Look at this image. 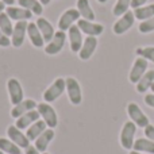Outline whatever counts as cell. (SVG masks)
Wrapping results in <instances>:
<instances>
[{"instance_id": "obj_27", "label": "cell", "mask_w": 154, "mask_h": 154, "mask_svg": "<svg viewBox=\"0 0 154 154\" xmlns=\"http://www.w3.org/2000/svg\"><path fill=\"white\" fill-rule=\"evenodd\" d=\"M133 149L135 150V152L154 154V142L147 138H139L134 142Z\"/></svg>"}, {"instance_id": "obj_43", "label": "cell", "mask_w": 154, "mask_h": 154, "mask_svg": "<svg viewBox=\"0 0 154 154\" xmlns=\"http://www.w3.org/2000/svg\"><path fill=\"white\" fill-rule=\"evenodd\" d=\"M150 89H152V92H153V93H154V84H153V85H152V88H150Z\"/></svg>"}, {"instance_id": "obj_35", "label": "cell", "mask_w": 154, "mask_h": 154, "mask_svg": "<svg viewBox=\"0 0 154 154\" xmlns=\"http://www.w3.org/2000/svg\"><path fill=\"white\" fill-rule=\"evenodd\" d=\"M145 104L149 106L150 108H154V93H147V95H145Z\"/></svg>"}, {"instance_id": "obj_33", "label": "cell", "mask_w": 154, "mask_h": 154, "mask_svg": "<svg viewBox=\"0 0 154 154\" xmlns=\"http://www.w3.org/2000/svg\"><path fill=\"white\" fill-rule=\"evenodd\" d=\"M11 45V38L0 30V48H8Z\"/></svg>"}, {"instance_id": "obj_29", "label": "cell", "mask_w": 154, "mask_h": 154, "mask_svg": "<svg viewBox=\"0 0 154 154\" xmlns=\"http://www.w3.org/2000/svg\"><path fill=\"white\" fill-rule=\"evenodd\" d=\"M0 30H2L5 35H8V37L11 38L12 31H14V24H12V20L10 19V16L5 12L0 14Z\"/></svg>"}, {"instance_id": "obj_2", "label": "cell", "mask_w": 154, "mask_h": 154, "mask_svg": "<svg viewBox=\"0 0 154 154\" xmlns=\"http://www.w3.org/2000/svg\"><path fill=\"white\" fill-rule=\"evenodd\" d=\"M37 111L39 112V116L42 118V120L46 123L49 128H56L58 125V116L57 112L53 107L49 103H39L37 106Z\"/></svg>"}, {"instance_id": "obj_10", "label": "cell", "mask_w": 154, "mask_h": 154, "mask_svg": "<svg viewBox=\"0 0 154 154\" xmlns=\"http://www.w3.org/2000/svg\"><path fill=\"white\" fill-rule=\"evenodd\" d=\"M147 61L142 57H137L134 60V64L130 69V73H128V81L131 84H137V82L141 80V77L147 72Z\"/></svg>"}, {"instance_id": "obj_11", "label": "cell", "mask_w": 154, "mask_h": 154, "mask_svg": "<svg viewBox=\"0 0 154 154\" xmlns=\"http://www.w3.org/2000/svg\"><path fill=\"white\" fill-rule=\"evenodd\" d=\"M27 26H29L27 20H19L15 23L12 35H11V45L14 48H20L23 45L24 38L27 35Z\"/></svg>"}, {"instance_id": "obj_31", "label": "cell", "mask_w": 154, "mask_h": 154, "mask_svg": "<svg viewBox=\"0 0 154 154\" xmlns=\"http://www.w3.org/2000/svg\"><path fill=\"white\" fill-rule=\"evenodd\" d=\"M135 54L138 57H142L146 61H150L154 64V46H143V48H137Z\"/></svg>"}, {"instance_id": "obj_26", "label": "cell", "mask_w": 154, "mask_h": 154, "mask_svg": "<svg viewBox=\"0 0 154 154\" xmlns=\"http://www.w3.org/2000/svg\"><path fill=\"white\" fill-rule=\"evenodd\" d=\"M134 16H135L137 20H141V22L153 18L154 16V3L153 4H146L139 8H135V10H134Z\"/></svg>"}, {"instance_id": "obj_23", "label": "cell", "mask_w": 154, "mask_h": 154, "mask_svg": "<svg viewBox=\"0 0 154 154\" xmlns=\"http://www.w3.org/2000/svg\"><path fill=\"white\" fill-rule=\"evenodd\" d=\"M154 84V69L147 70L143 76L141 77L138 82H137V92L138 93H146L147 91L152 88V85Z\"/></svg>"}, {"instance_id": "obj_7", "label": "cell", "mask_w": 154, "mask_h": 154, "mask_svg": "<svg viewBox=\"0 0 154 154\" xmlns=\"http://www.w3.org/2000/svg\"><path fill=\"white\" fill-rule=\"evenodd\" d=\"M7 91H8V96H10V101L12 106H16L20 101L24 100V92L22 84L18 79L12 77L7 81Z\"/></svg>"}, {"instance_id": "obj_19", "label": "cell", "mask_w": 154, "mask_h": 154, "mask_svg": "<svg viewBox=\"0 0 154 154\" xmlns=\"http://www.w3.org/2000/svg\"><path fill=\"white\" fill-rule=\"evenodd\" d=\"M39 112L37 109H32V111H29L27 114L22 115L20 118H18L15 122V126L19 128V130H27L32 123H35L37 120H39Z\"/></svg>"}, {"instance_id": "obj_24", "label": "cell", "mask_w": 154, "mask_h": 154, "mask_svg": "<svg viewBox=\"0 0 154 154\" xmlns=\"http://www.w3.org/2000/svg\"><path fill=\"white\" fill-rule=\"evenodd\" d=\"M46 127H48V126H46V123L43 122L42 119H39L35 123H32V125L26 130V135H27V138L30 139V142L35 141V139L46 130Z\"/></svg>"}, {"instance_id": "obj_3", "label": "cell", "mask_w": 154, "mask_h": 154, "mask_svg": "<svg viewBox=\"0 0 154 154\" xmlns=\"http://www.w3.org/2000/svg\"><path fill=\"white\" fill-rule=\"evenodd\" d=\"M137 133V125L131 120L126 122L122 127V131H120V145H122L123 149L126 150H131L134 146V135Z\"/></svg>"}, {"instance_id": "obj_25", "label": "cell", "mask_w": 154, "mask_h": 154, "mask_svg": "<svg viewBox=\"0 0 154 154\" xmlns=\"http://www.w3.org/2000/svg\"><path fill=\"white\" fill-rule=\"evenodd\" d=\"M19 7L26 8L30 12H32V15H42L43 12V5L39 0H18Z\"/></svg>"}, {"instance_id": "obj_14", "label": "cell", "mask_w": 154, "mask_h": 154, "mask_svg": "<svg viewBox=\"0 0 154 154\" xmlns=\"http://www.w3.org/2000/svg\"><path fill=\"white\" fill-rule=\"evenodd\" d=\"M97 49V38L96 37H87L82 42V46L79 51V57L81 61H88L93 53Z\"/></svg>"}, {"instance_id": "obj_1", "label": "cell", "mask_w": 154, "mask_h": 154, "mask_svg": "<svg viewBox=\"0 0 154 154\" xmlns=\"http://www.w3.org/2000/svg\"><path fill=\"white\" fill-rule=\"evenodd\" d=\"M65 89H66V81H65V79H62V77L56 79L46 88L45 92H43L42 97L45 100V103H53V101H56L64 93Z\"/></svg>"}, {"instance_id": "obj_6", "label": "cell", "mask_w": 154, "mask_h": 154, "mask_svg": "<svg viewBox=\"0 0 154 154\" xmlns=\"http://www.w3.org/2000/svg\"><path fill=\"white\" fill-rule=\"evenodd\" d=\"M135 22V16H134V11H127L126 14H123L119 19L114 23L112 26V31L116 35H122L125 32H127L131 27L134 26Z\"/></svg>"}, {"instance_id": "obj_4", "label": "cell", "mask_w": 154, "mask_h": 154, "mask_svg": "<svg viewBox=\"0 0 154 154\" xmlns=\"http://www.w3.org/2000/svg\"><path fill=\"white\" fill-rule=\"evenodd\" d=\"M66 81V93L68 97H69V101L73 104V106H79L82 101V91L81 87H80V82L77 81V79L75 77H66L65 79Z\"/></svg>"}, {"instance_id": "obj_39", "label": "cell", "mask_w": 154, "mask_h": 154, "mask_svg": "<svg viewBox=\"0 0 154 154\" xmlns=\"http://www.w3.org/2000/svg\"><path fill=\"white\" fill-rule=\"evenodd\" d=\"M4 11H5V4L2 2V0H0V14L4 12Z\"/></svg>"}, {"instance_id": "obj_16", "label": "cell", "mask_w": 154, "mask_h": 154, "mask_svg": "<svg viewBox=\"0 0 154 154\" xmlns=\"http://www.w3.org/2000/svg\"><path fill=\"white\" fill-rule=\"evenodd\" d=\"M37 106H38V103L35 100H32V99H24L23 101H20L19 104L12 107V109H11V116L18 119L22 115L27 114L29 111L37 109Z\"/></svg>"}, {"instance_id": "obj_12", "label": "cell", "mask_w": 154, "mask_h": 154, "mask_svg": "<svg viewBox=\"0 0 154 154\" xmlns=\"http://www.w3.org/2000/svg\"><path fill=\"white\" fill-rule=\"evenodd\" d=\"M77 26L81 30L82 34H85L87 37H99L103 34L104 31V26L96 22H91V20H85V19H79Z\"/></svg>"}, {"instance_id": "obj_5", "label": "cell", "mask_w": 154, "mask_h": 154, "mask_svg": "<svg viewBox=\"0 0 154 154\" xmlns=\"http://www.w3.org/2000/svg\"><path fill=\"white\" fill-rule=\"evenodd\" d=\"M127 114H128V116H130L131 122H134L137 125V127L145 128L146 126L150 125L147 115L145 114L143 111H142L141 107H139L137 103H128V106H127Z\"/></svg>"}, {"instance_id": "obj_45", "label": "cell", "mask_w": 154, "mask_h": 154, "mask_svg": "<svg viewBox=\"0 0 154 154\" xmlns=\"http://www.w3.org/2000/svg\"><path fill=\"white\" fill-rule=\"evenodd\" d=\"M42 154H49V153H46V152H45V153H42Z\"/></svg>"}, {"instance_id": "obj_22", "label": "cell", "mask_w": 154, "mask_h": 154, "mask_svg": "<svg viewBox=\"0 0 154 154\" xmlns=\"http://www.w3.org/2000/svg\"><path fill=\"white\" fill-rule=\"evenodd\" d=\"M76 8H77V11L80 12V16H81V19L91 20V22L95 20L96 15H95V12H93L92 7H91L89 0H77Z\"/></svg>"}, {"instance_id": "obj_30", "label": "cell", "mask_w": 154, "mask_h": 154, "mask_svg": "<svg viewBox=\"0 0 154 154\" xmlns=\"http://www.w3.org/2000/svg\"><path fill=\"white\" fill-rule=\"evenodd\" d=\"M130 7H131V0H116L114 8H112V14L115 16H118V18H120L123 14L130 11L128 10Z\"/></svg>"}, {"instance_id": "obj_37", "label": "cell", "mask_w": 154, "mask_h": 154, "mask_svg": "<svg viewBox=\"0 0 154 154\" xmlns=\"http://www.w3.org/2000/svg\"><path fill=\"white\" fill-rule=\"evenodd\" d=\"M26 154H41V153L35 149V146H31V145H30L29 147H26Z\"/></svg>"}, {"instance_id": "obj_36", "label": "cell", "mask_w": 154, "mask_h": 154, "mask_svg": "<svg viewBox=\"0 0 154 154\" xmlns=\"http://www.w3.org/2000/svg\"><path fill=\"white\" fill-rule=\"evenodd\" d=\"M147 0H131V8L135 10V8H139L142 5H146Z\"/></svg>"}, {"instance_id": "obj_21", "label": "cell", "mask_w": 154, "mask_h": 154, "mask_svg": "<svg viewBox=\"0 0 154 154\" xmlns=\"http://www.w3.org/2000/svg\"><path fill=\"white\" fill-rule=\"evenodd\" d=\"M27 35H29V39L34 48H42L45 45V39H43L37 23H34V22L29 23V26H27Z\"/></svg>"}, {"instance_id": "obj_41", "label": "cell", "mask_w": 154, "mask_h": 154, "mask_svg": "<svg viewBox=\"0 0 154 154\" xmlns=\"http://www.w3.org/2000/svg\"><path fill=\"white\" fill-rule=\"evenodd\" d=\"M130 154H143V153H141V152H135V150H131Z\"/></svg>"}, {"instance_id": "obj_32", "label": "cell", "mask_w": 154, "mask_h": 154, "mask_svg": "<svg viewBox=\"0 0 154 154\" xmlns=\"http://www.w3.org/2000/svg\"><path fill=\"white\" fill-rule=\"evenodd\" d=\"M138 30L141 34H150V32L154 31V16L147 20H143L139 23L138 26Z\"/></svg>"}, {"instance_id": "obj_44", "label": "cell", "mask_w": 154, "mask_h": 154, "mask_svg": "<svg viewBox=\"0 0 154 154\" xmlns=\"http://www.w3.org/2000/svg\"><path fill=\"white\" fill-rule=\"evenodd\" d=\"M0 154H4V153H3V152H2V150H0Z\"/></svg>"}, {"instance_id": "obj_42", "label": "cell", "mask_w": 154, "mask_h": 154, "mask_svg": "<svg viewBox=\"0 0 154 154\" xmlns=\"http://www.w3.org/2000/svg\"><path fill=\"white\" fill-rule=\"evenodd\" d=\"M97 2H99V3H101V4H104V3H107L108 0H97Z\"/></svg>"}, {"instance_id": "obj_20", "label": "cell", "mask_w": 154, "mask_h": 154, "mask_svg": "<svg viewBox=\"0 0 154 154\" xmlns=\"http://www.w3.org/2000/svg\"><path fill=\"white\" fill-rule=\"evenodd\" d=\"M35 23H37V26H38V29H39L41 34H42L43 39H45V42L49 43L51 39H53L54 34H56L54 26L48 20V19H46V18H42V16H41V18H38Z\"/></svg>"}, {"instance_id": "obj_13", "label": "cell", "mask_w": 154, "mask_h": 154, "mask_svg": "<svg viewBox=\"0 0 154 154\" xmlns=\"http://www.w3.org/2000/svg\"><path fill=\"white\" fill-rule=\"evenodd\" d=\"M7 135L8 139L14 142L15 145H18L20 149H26L30 146V139L27 138L26 134L22 133V130H19L16 126H10L7 128Z\"/></svg>"}, {"instance_id": "obj_8", "label": "cell", "mask_w": 154, "mask_h": 154, "mask_svg": "<svg viewBox=\"0 0 154 154\" xmlns=\"http://www.w3.org/2000/svg\"><path fill=\"white\" fill-rule=\"evenodd\" d=\"M79 19H81L80 12L77 11V8H68L58 19V30L60 31H68L72 26L79 22Z\"/></svg>"}, {"instance_id": "obj_38", "label": "cell", "mask_w": 154, "mask_h": 154, "mask_svg": "<svg viewBox=\"0 0 154 154\" xmlns=\"http://www.w3.org/2000/svg\"><path fill=\"white\" fill-rule=\"evenodd\" d=\"M3 3H4L5 5H14V3H15V0H2Z\"/></svg>"}, {"instance_id": "obj_15", "label": "cell", "mask_w": 154, "mask_h": 154, "mask_svg": "<svg viewBox=\"0 0 154 154\" xmlns=\"http://www.w3.org/2000/svg\"><path fill=\"white\" fill-rule=\"evenodd\" d=\"M68 38H69L70 50H72L73 53L79 54L80 49H81V46H82V42H84V38H82V32H81V30L79 29L77 24L72 26L68 30Z\"/></svg>"}, {"instance_id": "obj_34", "label": "cell", "mask_w": 154, "mask_h": 154, "mask_svg": "<svg viewBox=\"0 0 154 154\" xmlns=\"http://www.w3.org/2000/svg\"><path fill=\"white\" fill-rule=\"evenodd\" d=\"M145 135H146L147 139L154 142V126L153 125H149L145 127Z\"/></svg>"}, {"instance_id": "obj_28", "label": "cell", "mask_w": 154, "mask_h": 154, "mask_svg": "<svg viewBox=\"0 0 154 154\" xmlns=\"http://www.w3.org/2000/svg\"><path fill=\"white\" fill-rule=\"evenodd\" d=\"M0 150L7 154H20L22 150L18 145H15L8 138H0Z\"/></svg>"}, {"instance_id": "obj_18", "label": "cell", "mask_w": 154, "mask_h": 154, "mask_svg": "<svg viewBox=\"0 0 154 154\" xmlns=\"http://www.w3.org/2000/svg\"><path fill=\"white\" fill-rule=\"evenodd\" d=\"M4 12L10 16L11 20H16V22L29 20V19H31V16H32V12H30L29 10L22 8V7H14V5H7Z\"/></svg>"}, {"instance_id": "obj_9", "label": "cell", "mask_w": 154, "mask_h": 154, "mask_svg": "<svg viewBox=\"0 0 154 154\" xmlns=\"http://www.w3.org/2000/svg\"><path fill=\"white\" fill-rule=\"evenodd\" d=\"M65 42H66V34L65 31H56L53 39L45 46V53L48 56H56V54L61 53V50L64 49Z\"/></svg>"}, {"instance_id": "obj_17", "label": "cell", "mask_w": 154, "mask_h": 154, "mask_svg": "<svg viewBox=\"0 0 154 154\" xmlns=\"http://www.w3.org/2000/svg\"><path fill=\"white\" fill-rule=\"evenodd\" d=\"M54 128H46L39 137L34 141V146L35 149L38 150L39 153H45L49 147V143L54 139Z\"/></svg>"}, {"instance_id": "obj_40", "label": "cell", "mask_w": 154, "mask_h": 154, "mask_svg": "<svg viewBox=\"0 0 154 154\" xmlns=\"http://www.w3.org/2000/svg\"><path fill=\"white\" fill-rule=\"evenodd\" d=\"M39 2L42 3V5H48V4H50L51 0H39Z\"/></svg>"}]
</instances>
